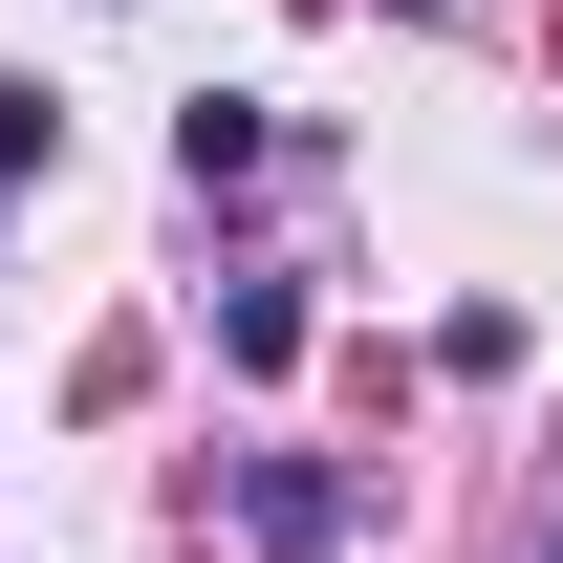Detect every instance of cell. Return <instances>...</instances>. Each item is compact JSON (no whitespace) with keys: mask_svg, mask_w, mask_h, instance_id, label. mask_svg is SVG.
Instances as JSON below:
<instances>
[{"mask_svg":"<svg viewBox=\"0 0 563 563\" xmlns=\"http://www.w3.org/2000/svg\"><path fill=\"white\" fill-rule=\"evenodd\" d=\"M44 152H66V109H44V87H0V196H22Z\"/></svg>","mask_w":563,"mask_h":563,"instance_id":"obj_1","label":"cell"},{"mask_svg":"<svg viewBox=\"0 0 563 563\" xmlns=\"http://www.w3.org/2000/svg\"><path fill=\"white\" fill-rule=\"evenodd\" d=\"M542 563H563V520H542Z\"/></svg>","mask_w":563,"mask_h":563,"instance_id":"obj_2","label":"cell"},{"mask_svg":"<svg viewBox=\"0 0 563 563\" xmlns=\"http://www.w3.org/2000/svg\"><path fill=\"white\" fill-rule=\"evenodd\" d=\"M412 22H433V0H412Z\"/></svg>","mask_w":563,"mask_h":563,"instance_id":"obj_3","label":"cell"}]
</instances>
